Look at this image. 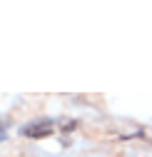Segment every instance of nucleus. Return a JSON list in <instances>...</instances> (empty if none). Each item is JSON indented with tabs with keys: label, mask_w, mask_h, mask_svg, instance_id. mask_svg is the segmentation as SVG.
<instances>
[{
	"label": "nucleus",
	"mask_w": 152,
	"mask_h": 157,
	"mask_svg": "<svg viewBox=\"0 0 152 157\" xmlns=\"http://www.w3.org/2000/svg\"><path fill=\"white\" fill-rule=\"evenodd\" d=\"M50 127H52L50 120H35V122L25 125L20 132H23L25 137H43V135H50Z\"/></svg>",
	"instance_id": "obj_1"
}]
</instances>
